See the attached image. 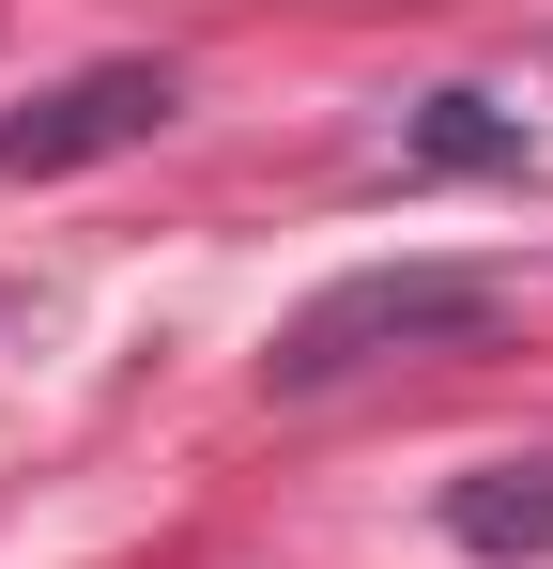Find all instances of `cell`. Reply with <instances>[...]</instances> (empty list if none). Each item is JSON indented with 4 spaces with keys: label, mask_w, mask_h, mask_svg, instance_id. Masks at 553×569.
<instances>
[{
    "label": "cell",
    "mask_w": 553,
    "mask_h": 569,
    "mask_svg": "<svg viewBox=\"0 0 553 569\" xmlns=\"http://www.w3.org/2000/svg\"><path fill=\"white\" fill-rule=\"evenodd\" d=\"M507 323V278L492 262H354V278H323L292 323H276L262 385H339V370H384V355H476Z\"/></svg>",
    "instance_id": "cell-1"
},
{
    "label": "cell",
    "mask_w": 553,
    "mask_h": 569,
    "mask_svg": "<svg viewBox=\"0 0 553 569\" xmlns=\"http://www.w3.org/2000/svg\"><path fill=\"white\" fill-rule=\"evenodd\" d=\"M400 170H523V108H492V93H431L415 123H400Z\"/></svg>",
    "instance_id": "cell-4"
},
{
    "label": "cell",
    "mask_w": 553,
    "mask_h": 569,
    "mask_svg": "<svg viewBox=\"0 0 553 569\" xmlns=\"http://www.w3.org/2000/svg\"><path fill=\"white\" fill-rule=\"evenodd\" d=\"M170 108H184L170 62H78L62 93L0 108V186H62L92 154H139V139H170Z\"/></svg>",
    "instance_id": "cell-2"
},
{
    "label": "cell",
    "mask_w": 553,
    "mask_h": 569,
    "mask_svg": "<svg viewBox=\"0 0 553 569\" xmlns=\"http://www.w3.org/2000/svg\"><path fill=\"white\" fill-rule=\"evenodd\" d=\"M446 539L461 555H553V462H476L446 492Z\"/></svg>",
    "instance_id": "cell-3"
}]
</instances>
